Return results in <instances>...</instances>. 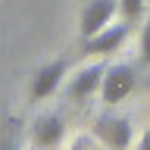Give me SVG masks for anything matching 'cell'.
Wrapping results in <instances>:
<instances>
[{"label": "cell", "mask_w": 150, "mask_h": 150, "mask_svg": "<svg viewBox=\"0 0 150 150\" xmlns=\"http://www.w3.org/2000/svg\"><path fill=\"white\" fill-rule=\"evenodd\" d=\"M134 84H138V72H134V66L131 63H112L106 66V72H103V84H100V97L106 106H116L134 91Z\"/></svg>", "instance_id": "1"}, {"label": "cell", "mask_w": 150, "mask_h": 150, "mask_svg": "<svg viewBox=\"0 0 150 150\" xmlns=\"http://www.w3.org/2000/svg\"><path fill=\"white\" fill-rule=\"evenodd\" d=\"M128 35H131V22L122 19L119 25H106V28H100L97 35L84 38L81 41V53L84 56H110L128 41Z\"/></svg>", "instance_id": "2"}, {"label": "cell", "mask_w": 150, "mask_h": 150, "mask_svg": "<svg viewBox=\"0 0 150 150\" xmlns=\"http://www.w3.org/2000/svg\"><path fill=\"white\" fill-rule=\"evenodd\" d=\"M66 72H69V59H66V56L44 63L35 75H31V88H28V97H31V103L47 100V97H50V94H53L59 84H63Z\"/></svg>", "instance_id": "3"}, {"label": "cell", "mask_w": 150, "mask_h": 150, "mask_svg": "<svg viewBox=\"0 0 150 150\" xmlns=\"http://www.w3.org/2000/svg\"><path fill=\"white\" fill-rule=\"evenodd\" d=\"M119 9H122L119 0H88L84 9H81V16H78V35H81V41L97 35L100 28H106Z\"/></svg>", "instance_id": "4"}, {"label": "cell", "mask_w": 150, "mask_h": 150, "mask_svg": "<svg viewBox=\"0 0 150 150\" xmlns=\"http://www.w3.org/2000/svg\"><path fill=\"white\" fill-rule=\"evenodd\" d=\"M94 138L106 144L110 150H128L131 138H134V131H131V122L125 116H100L97 119V128H94Z\"/></svg>", "instance_id": "5"}, {"label": "cell", "mask_w": 150, "mask_h": 150, "mask_svg": "<svg viewBox=\"0 0 150 150\" xmlns=\"http://www.w3.org/2000/svg\"><path fill=\"white\" fill-rule=\"evenodd\" d=\"M103 72H106V63H88V66H81V69L69 78V84H66L69 100L84 103L88 97H94L97 88L103 84Z\"/></svg>", "instance_id": "6"}, {"label": "cell", "mask_w": 150, "mask_h": 150, "mask_svg": "<svg viewBox=\"0 0 150 150\" xmlns=\"http://www.w3.org/2000/svg\"><path fill=\"white\" fill-rule=\"evenodd\" d=\"M66 138V125L56 112H47V116H38L35 125H31V144L38 150H53L59 147Z\"/></svg>", "instance_id": "7"}, {"label": "cell", "mask_w": 150, "mask_h": 150, "mask_svg": "<svg viewBox=\"0 0 150 150\" xmlns=\"http://www.w3.org/2000/svg\"><path fill=\"white\" fill-rule=\"evenodd\" d=\"M119 6H122V16L128 19V22H134L144 13V0H119Z\"/></svg>", "instance_id": "8"}, {"label": "cell", "mask_w": 150, "mask_h": 150, "mask_svg": "<svg viewBox=\"0 0 150 150\" xmlns=\"http://www.w3.org/2000/svg\"><path fill=\"white\" fill-rule=\"evenodd\" d=\"M141 59L150 66V16L144 22V28H141Z\"/></svg>", "instance_id": "9"}, {"label": "cell", "mask_w": 150, "mask_h": 150, "mask_svg": "<svg viewBox=\"0 0 150 150\" xmlns=\"http://www.w3.org/2000/svg\"><path fill=\"white\" fill-rule=\"evenodd\" d=\"M0 150H16V134H13L9 125L0 131Z\"/></svg>", "instance_id": "10"}, {"label": "cell", "mask_w": 150, "mask_h": 150, "mask_svg": "<svg viewBox=\"0 0 150 150\" xmlns=\"http://www.w3.org/2000/svg\"><path fill=\"white\" fill-rule=\"evenodd\" d=\"M138 150H150V128L141 134V141H138Z\"/></svg>", "instance_id": "11"}]
</instances>
